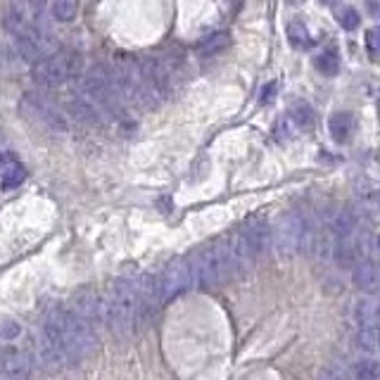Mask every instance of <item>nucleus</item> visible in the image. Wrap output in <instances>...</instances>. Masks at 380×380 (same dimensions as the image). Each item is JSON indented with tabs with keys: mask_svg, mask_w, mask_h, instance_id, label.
<instances>
[{
	"mask_svg": "<svg viewBox=\"0 0 380 380\" xmlns=\"http://www.w3.org/2000/svg\"><path fill=\"white\" fill-rule=\"evenodd\" d=\"M102 321L119 340L133 335L136 330V280L117 278L102 300Z\"/></svg>",
	"mask_w": 380,
	"mask_h": 380,
	"instance_id": "f257e3e1",
	"label": "nucleus"
},
{
	"mask_svg": "<svg viewBox=\"0 0 380 380\" xmlns=\"http://www.w3.org/2000/svg\"><path fill=\"white\" fill-rule=\"evenodd\" d=\"M79 100L86 102L90 110H100L107 112V115H119V105H122V97H119L115 81H112L110 69L105 65H95L90 67L88 72L81 74L79 81Z\"/></svg>",
	"mask_w": 380,
	"mask_h": 380,
	"instance_id": "f03ea898",
	"label": "nucleus"
},
{
	"mask_svg": "<svg viewBox=\"0 0 380 380\" xmlns=\"http://www.w3.org/2000/svg\"><path fill=\"white\" fill-rule=\"evenodd\" d=\"M190 269H193V283L200 287H216L223 283L233 271L228 243H209L207 248H202L198 255L190 259Z\"/></svg>",
	"mask_w": 380,
	"mask_h": 380,
	"instance_id": "7ed1b4c3",
	"label": "nucleus"
},
{
	"mask_svg": "<svg viewBox=\"0 0 380 380\" xmlns=\"http://www.w3.org/2000/svg\"><path fill=\"white\" fill-rule=\"evenodd\" d=\"M266 241H269V231H266L264 221L252 219L245 223V226L233 236V241L228 243L231 264H233V269L236 271L252 269L259 259V255L264 252Z\"/></svg>",
	"mask_w": 380,
	"mask_h": 380,
	"instance_id": "20e7f679",
	"label": "nucleus"
},
{
	"mask_svg": "<svg viewBox=\"0 0 380 380\" xmlns=\"http://www.w3.org/2000/svg\"><path fill=\"white\" fill-rule=\"evenodd\" d=\"M97 337L93 323L74 312H65V330H62V352L67 364H81L95 352Z\"/></svg>",
	"mask_w": 380,
	"mask_h": 380,
	"instance_id": "39448f33",
	"label": "nucleus"
},
{
	"mask_svg": "<svg viewBox=\"0 0 380 380\" xmlns=\"http://www.w3.org/2000/svg\"><path fill=\"white\" fill-rule=\"evenodd\" d=\"M79 74H81V55L72 51L46 55L38 62H33V69H31L33 81L46 88L65 86L67 81L76 79Z\"/></svg>",
	"mask_w": 380,
	"mask_h": 380,
	"instance_id": "423d86ee",
	"label": "nucleus"
},
{
	"mask_svg": "<svg viewBox=\"0 0 380 380\" xmlns=\"http://www.w3.org/2000/svg\"><path fill=\"white\" fill-rule=\"evenodd\" d=\"M271 245L278 257H295L297 252L309 248V226L305 216L297 212L280 216L276 228H273Z\"/></svg>",
	"mask_w": 380,
	"mask_h": 380,
	"instance_id": "0eeeda50",
	"label": "nucleus"
},
{
	"mask_svg": "<svg viewBox=\"0 0 380 380\" xmlns=\"http://www.w3.org/2000/svg\"><path fill=\"white\" fill-rule=\"evenodd\" d=\"M62 330H65V309L55 307L48 312V316L41 323L38 333V357L48 366H60L65 361V352H62Z\"/></svg>",
	"mask_w": 380,
	"mask_h": 380,
	"instance_id": "6e6552de",
	"label": "nucleus"
},
{
	"mask_svg": "<svg viewBox=\"0 0 380 380\" xmlns=\"http://www.w3.org/2000/svg\"><path fill=\"white\" fill-rule=\"evenodd\" d=\"M193 285V269H190V259H174L164 266V271L157 278V290H159V302L179 297L183 290Z\"/></svg>",
	"mask_w": 380,
	"mask_h": 380,
	"instance_id": "1a4fd4ad",
	"label": "nucleus"
},
{
	"mask_svg": "<svg viewBox=\"0 0 380 380\" xmlns=\"http://www.w3.org/2000/svg\"><path fill=\"white\" fill-rule=\"evenodd\" d=\"M22 110L26 112V117L36 119V122L43 126V129L53 131V133H67L65 115H62V112L55 107L51 100H46V97L29 93L22 100Z\"/></svg>",
	"mask_w": 380,
	"mask_h": 380,
	"instance_id": "9d476101",
	"label": "nucleus"
},
{
	"mask_svg": "<svg viewBox=\"0 0 380 380\" xmlns=\"http://www.w3.org/2000/svg\"><path fill=\"white\" fill-rule=\"evenodd\" d=\"M31 373V357L24 349H5L0 354V378H24Z\"/></svg>",
	"mask_w": 380,
	"mask_h": 380,
	"instance_id": "9b49d317",
	"label": "nucleus"
},
{
	"mask_svg": "<svg viewBox=\"0 0 380 380\" xmlns=\"http://www.w3.org/2000/svg\"><path fill=\"white\" fill-rule=\"evenodd\" d=\"M354 269H352V280H354V285L359 290L364 292H373L378 287V269H376V262H373L371 257H359L354 259Z\"/></svg>",
	"mask_w": 380,
	"mask_h": 380,
	"instance_id": "f8f14e48",
	"label": "nucleus"
},
{
	"mask_svg": "<svg viewBox=\"0 0 380 380\" xmlns=\"http://www.w3.org/2000/svg\"><path fill=\"white\" fill-rule=\"evenodd\" d=\"M24 179H26V171H24L22 162L10 152L0 154V186L5 190H12V188H17Z\"/></svg>",
	"mask_w": 380,
	"mask_h": 380,
	"instance_id": "ddd939ff",
	"label": "nucleus"
},
{
	"mask_svg": "<svg viewBox=\"0 0 380 380\" xmlns=\"http://www.w3.org/2000/svg\"><path fill=\"white\" fill-rule=\"evenodd\" d=\"M74 314L83 316V319H88L90 323L102 321V300H100V295L88 290V287H86V290H81L74 297Z\"/></svg>",
	"mask_w": 380,
	"mask_h": 380,
	"instance_id": "4468645a",
	"label": "nucleus"
},
{
	"mask_svg": "<svg viewBox=\"0 0 380 380\" xmlns=\"http://www.w3.org/2000/svg\"><path fill=\"white\" fill-rule=\"evenodd\" d=\"M328 131L335 143H340V145L347 143L352 138V133H354V117H352L349 112H335V115L328 119Z\"/></svg>",
	"mask_w": 380,
	"mask_h": 380,
	"instance_id": "2eb2a0df",
	"label": "nucleus"
},
{
	"mask_svg": "<svg viewBox=\"0 0 380 380\" xmlns=\"http://www.w3.org/2000/svg\"><path fill=\"white\" fill-rule=\"evenodd\" d=\"M283 124H287L295 133H305L314 126V112L307 102H297L295 107L287 112Z\"/></svg>",
	"mask_w": 380,
	"mask_h": 380,
	"instance_id": "dca6fc26",
	"label": "nucleus"
},
{
	"mask_svg": "<svg viewBox=\"0 0 380 380\" xmlns=\"http://www.w3.org/2000/svg\"><path fill=\"white\" fill-rule=\"evenodd\" d=\"M330 231H333L335 238H344V236H354L357 231V219L354 214L347 212V209H337L330 219Z\"/></svg>",
	"mask_w": 380,
	"mask_h": 380,
	"instance_id": "f3484780",
	"label": "nucleus"
},
{
	"mask_svg": "<svg viewBox=\"0 0 380 380\" xmlns=\"http://www.w3.org/2000/svg\"><path fill=\"white\" fill-rule=\"evenodd\" d=\"M354 319L359 326H376L378 321V309H376V302L371 297H361L354 302Z\"/></svg>",
	"mask_w": 380,
	"mask_h": 380,
	"instance_id": "a211bd4d",
	"label": "nucleus"
},
{
	"mask_svg": "<svg viewBox=\"0 0 380 380\" xmlns=\"http://www.w3.org/2000/svg\"><path fill=\"white\" fill-rule=\"evenodd\" d=\"M357 347L361 354H369V357L378 354V330H376V326H359Z\"/></svg>",
	"mask_w": 380,
	"mask_h": 380,
	"instance_id": "6ab92c4d",
	"label": "nucleus"
},
{
	"mask_svg": "<svg viewBox=\"0 0 380 380\" xmlns=\"http://www.w3.org/2000/svg\"><path fill=\"white\" fill-rule=\"evenodd\" d=\"M226 46H228V33L219 31V33H212V36L202 38L198 46V53H200V58H212V55L221 53Z\"/></svg>",
	"mask_w": 380,
	"mask_h": 380,
	"instance_id": "aec40b11",
	"label": "nucleus"
},
{
	"mask_svg": "<svg viewBox=\"0 0 380 380\" xmlns=\"http://www.w3.org/2000/svg\"><path fill=\"white\" fill-rule=\"evenodd\" d=\"M316 69H319L323 76H335L340 72V55H337L335 48H328V51H323L319 58H316Z\"/></svg>",
	"mask_w": 380,
	"mask_h": 380,
	"instance_id": "412c9836",
	"label": "nucleus"
},
{
	"mask_svg": "<svg viewBox=\"0 0 380 380\" xmlns=\"http://www.w3.org/2000/svg\"><path fill=\"white\" fill-rule=\"evenodd\" d=\"M76 10H79L76 0H51V12L58 22H72L76 17Z\"/></svg>",
	"mask_w": 380,
	"mask_h": 380,
	"instance_id": "4be33fe9",
	"label": "nucleus"
},
{
	"mask_svg": "<svg viewBox=\"0 0 380 380\" xmlns=\"http://www.w3.org/2000/svg\"><path fill=\"white\" fill-rule=\"evenodd\" d=\"M352 376L359 380H376L380 376V366L376 359H366V361H359L354 369H352Z\"/></svg>",
	"mask_w": 380,
	"mask_h": 380,
	"instance_id": "5701e85b",
	"label": "nucleus"
},
{
	"mask_svg": "<svg viewBox=\"0 0 380 380\" xmlns=\"http://www.w3.org/2000/svg\"><path fill=\"white\" fill-rule=\"evenodd\" d=\"M287 36H290V43L295 48H307L309 46V31H307V26L302 24V22H290L287 24Z\"/></svg>",
	"mask_w": 380,
	"mask_h": 380,
	"instance_id": "b1692460",
	"label": "nucleus"
},
{
	"mask_svg": "<svg viewBox=\"0 0 380 380\" xmlns=\"http://www.w3.org/2000/svg\"><path fill=\"white\" fill-rule=\"evenodd\" d=\"M337 17H340L337 22H340L342 29L352 31V29H357V26H359V12H357L354 8H342L340 15H337Z\"/></svg>",
	"mask_w": 380,
	"mask_h": 380,
	"instance_id": "393cba45",
	"label": "nucleus"
},
{
	"mask_svg": "<svg viewBox=\"0 0 380 380\" xmlns=\"http://www.w3.org/2000/svg\"><path fill=\"white\" fill-rule=\"evenodd\" d=\"M19 333H22L19 323H15V321H0V337H3V340L12 342L15 337H19Z\"/></svg>",
	"mask_w": 380,
	"mask_h": 380,
	"instance_id": "a878e982",
	"label": "nucleus"
},
{
	"mask_svg": "<svg viewBox=\"0 0 380 380\" xmlns=\"http://www.w3.org/2000/svg\"><path fill=\"white\" fill-rule=\"evenodd\" d=\"M380 31L373 26V29L366 33V48H369V55H371V60H378V53H380Z\"/></svg>",
	"mask_w": 380,
	"mask_h": 380,
	"instance_id": "bb28decb",
	"label": "nucleus"
},
{
	"mask_svg": "<svg viewBox=\"0 0 380 380\" xmlns=\"http://www.w3.org/2000/svg\"><path fill=\"white\" fill-rule=\"evenodd\" d=\"M273 93H276V83H269V86H264V90H262V102H271V100H273Z\"/></svg>",
	"mask_w": 380,
	"mask_h": 380,
	"instance_id": "cd10ccee",
	"label": "nucleus"
},
{
	"mask_svg": "<svg viewBox=\"0 0 380 380\" xmlns=\"http://www.w3.org/2000/svg\"><path fill=\"white\" fill-rule=\"evenodd\" d=\"M26 5H29L31 10H36V12H41L48 5V0H24Z\"/></svg>",
	"mask_w": 380,
	"mask_h": 380,
	"instance_id": "c85d7f7f",
	"label": "nucleus"
}]
</instances>
